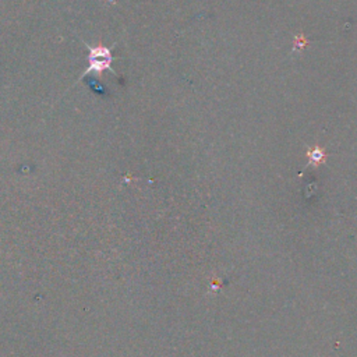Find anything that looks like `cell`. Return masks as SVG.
Returning a JSON list of instances; mask_svg holds the SVG:
<instances>
[{"instance_id": "1", "label": "cell", "mask_w": 357, "mask_h": 357, "mask_svg": "<svg viewBox=\"0 0 357 357\" xmlns=\"http://www.w3.org/2000/svg\"><path fill=\"white\" fill-rule=\"evenodd\" d=\"M84 46L89 52V54H88V67L82 71L78 81H81L88 74H93L98 78H102L105 71H110L112 74L117 75V71H114L113 67H112V63L114 60L113 54H112L113 46H106V45H102V43L89 45L86 42H84Z\"/></svg>"}]
</instances>
